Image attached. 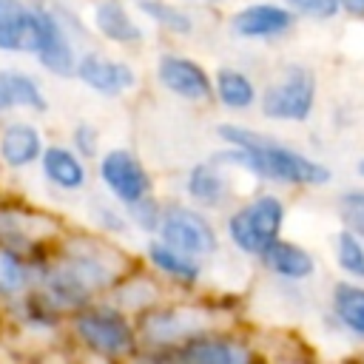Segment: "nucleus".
<instances>
[{"mask_svg":"<svg viewBox=\"0 0 364 364\" xmlns=\"http://www.w3.org/2000/svg\"><path fill=\"white\" fill-rule=\"evenodd\" d=\"M3 324H6V304L0 301V327H3Z\"/></svg>","mask_w":364,"mask_h":364,"instance_id":"obj_37","label":"nucleus"},{"mask_svg":"<svg viewBox=\"0 0 364 364\" xmlns=\"http://www.w3.org/2000/svg\"><path fill=\"white\" fill-rule=\"evenodd\" d=\"M88 213H91V222H94V230L105 233V236H128L134 228H131V219H128V210L125 205H119L117 199H91L88 205Z\"/></svg>","mask_w":364,"mask_h":364,"instance_id":"obj_30","label":"nucleus"},{"mask_svg":"<svg viewBox=\"0 0 364 364\" xmlns=\"http://www.w3.org/2000/svg\"><path fill=\"white\" fill-rule=\"evenodd\" d=\"M134 3H139V0H134Z\"/></svg>","mask_w":364,"mask_h":364,"instance_id":"obj_40","label":"nucleus"},{"mask_svg":"<svg viewBox=\"0 0 364 364\" xmlns=\"http://www.w3.org/2000/svg\"><path fill=\"white\" fill-rule=\"evenodd\" d=\"M290 219L287 191L273 185H256L247 196L236 199L222 213L225 245L247 262H256L279 236H284Z\"/></svg>","mask_w":364,"mask_h":364,"instance_id":"obj_4","label":"nucleus"},{"mask_svg":"<svg viewBox=\"0 0 364 364\" xmlns=\"http://www.w3.org/2000/svg\"><path fill=\"white\" fill-rule=\"evenodd\" d=\"M31 20V0H0V51L23 54Z\"/></svg>","mask_w":364,"mask_h":364,"instance_id":"obj_28","label":"nucleus"},{"mask_svg":"<svg viewBox=\"0 0 364 364\" xmlns=\"http://www.w3.org/2000/svg\"><path fill=\"white\" fill-rule=\"evenodd\" d=\"M222 142L213 156L256 185H273L290 193L324 191L336 182V171L321 156L239 119H222L213 125Z\"/></svg>","mask_w":364,"mask_h":364,"instance_id":"obj_2","label":"nucleus"},{"mask_svg":"<svg viewBox=\"0 0 364 364\" xmlns=\"http://www.w3.org/2000/svg\"><path fill=\"white\" fill-rule=\"evenodd\" d=\"M318 327L324 330V336L364 350V282L333 276L324 284Z\"/></svg>","mask_w":364,"mask_h":364,"instance_id":"obj_10","label":"nucleus"},{"mask_svg":"<svg viewBox=\"0 0 364 364\" xmlns=\"http://www.w3.org/2000/svg\"><path fill=\"white\" fill-rule=\"evenodd\" d=\"M6 324L28 338H57L65 336L68 316L40 287H31L28 293L6 304Z\"/></svg>","mask_w":364,"mask_h":364,"instance_id":"obj_18","label":"nucleus"},{"mask_svg":"<svg viewBox=\"0 0 364 364\" xmlns=\"http://www.w3.org/2000/svg\"><path fill=\"white\" fill-rule=\"evenodd\" d=\"M301 17L284 0H247L228 14V34L242 43H282L296 34Z\"/></svg>","mask_w":364,"mask_h":364,"instance_id":"obj_11","label":"nucleus"},{"mask_svg":"<svg viewBox=\"0 0 364 364\" xmlns=\"http://www.w3.org/2000/svg\"><path fill=\"white\" fill-rule=\"evenodd\" d=\"M65 338L80 353L102 361H128L139 355L136 318L108 296L74 310L65 324Z\"/></svg>","mask_w":364,"mask_h":364,"instance_id":"obj_5","label":"nucleus"},{"mask_svg":"<svg viewBox=\"0 0 364 364\" xmlns=\"http://www.w3.org/2000/svg\"><path fill=\"white\" fill-rule=\"evenodd\" d=\"M228 0H210V6H225Z\"/></svg>","mask_w":364,"mask_h":364,"instance_id":"obj_38","label":"nucleus"},{"mask_svg":"<svg viewBox=\"0 0 364 364\" xmlns=\"http://www.w3.org/2000/svg\"><path fill=\"white\" fill-rule=\"evenodd\" d=\"M355 176H358V179H364V156H358V159H355Z\"/></svg>","mask_w":364,"mask_h":364,"instance_id":"obj_35","label":"nucleus"},{"mask_svg":"<svg viewBox=\"0 0 364 364\" xmlns=\"http://www.w3.org/2000/svg\"><path fill=\"white\" fill-rule=\"evenodd\" d=\"M131 228L145 233V236H156L159 225H162V213H165V199H159L156 193H148L142 199H136L134 205H125Z\"/></svg>","mask_w":364,"mask_h":364,"instance_id":"obj_31","label":"nucleus"},{"mask_svg":"<svg viewBox=\"0 0 364 364\" xmlns=\"http://www.w3.org/2000/svg\"><path fill=\"white\" fill-rule=\"evenodd\" d=\"M94 34L111 46L119 48H136L145 40L142 23L134 17L125 0H97L91 9V23Z\"/></svg>","mask_w":364,"mask_h":364,"instance_id":"obj_21","label":"nucleus"},{"mask_svg":"<svg viewBox=\"0 0 364 364\" xmlns=\"http://www.w3.org/2000/svg\"><path fill=\"white\" fill-rule=\"evenodd\" d=\"M108 299L136 318L139 313H145L148 307H154L156 301L165 299V282H162L145 262H136V264L111 287Z\"/></svg>","mask_w":364,"mask_h":364,"instance_id":"obj_24","label":"nucleus"},{"mask_svg":"<svg viewBox=\"0 0 364 364\" xmlns=\"http://www.w3.org/2000/svg\"><path fill=\"white\" fill-rule=\"evenodd\" d=\"M68 145H71L80 156L97 159V156L102 154V151H100V128H97L94 122H88V119L74 122L71 131H68Z\"/></svg>","mask_w":364,"mask_h":364,"instance_id":"obj_33","label":"nucleus"},{"mask_svg":"<svg viewBox=\"0 0 364 364\" xmlns=\"http://www.w3.org/2000/svg\"><path fill=\"white\" fill-rule=\"evenodd\" d=\"M293 9L301 17V23H313V26H330L344 17L341 0H296Z\"/></svg>","mask_w":364,"mask_h":364,"instance_id":"obj_32","label":"nucleus"},{"mask_svg":"<svg viewBox=\"0 0 364 364\" xmlns=\"http://www.w3.org/2000/svg\"><path fill=\"white\" fill-rule=\"evenodd\" d=\"M74 80L82 82L88 91H94L102 100H119L136 88L139 74L128 60L111 57L100 48H82L80 60H77Z\"/></svg>","mask_w":364,"mask_h":364,"instance_id":"obj_16","label":"nucleus"},{"mask_svg":"<svg viewBox=\"0 0 364 364\" xmlns=\"http://www.w3.org/2000/svg\"><path fill=\"white\" fill-rule=\"evenodd\" d=\"M262 347L245 324H222L202 330L171 353V364H250L262 361Z\"/></svg>","mask_w":364,"mask_h":364,"instance_id":"obj_9","label":"nucleus"},{"mask_svg":"<svg viewBox=\"0 0 364 364\" xmlns=\"http://www.w3.org/2000/svg\"><path fill=\"white\" fill-rule=\"evenodd\" d=\"M256 267L264 273L267 282H279V284H290V287H313L321 279V259L318 253L293 239V236H279L259 259Z\"/></svg>","mask_w":364,"mask_h":364,"instance_id":"obj_14","label":"nucleus"},{"mask_svg":"<svg viewBox=\"0 0 364 364\" xmlns=\"http://www.w3.org/2000/svg\"><path fill=\"white\" fill-rule=\"evenodd\" d=\"M94 162H97V179L102 182V191L119 205H134L136 199L154 193V176L136 151L125 145H114V148H105Z\"/></svg>","mask_w":364,"mask_h":364,"instance_id":"obj_13","label":"nucleus"},{"mask_svg":"<svg viewBox=\"0 0 364 364\" xmlns=\"http://www.w3.org/2000/svg\"><path fill=\"white\" fill-rule=\"evenodd\" d=\"M46 136L37 122L28 117H6L0 119V165L6 171H28L40 162L46 151Z\"/></svg>","mask_w":364,"mask_h":364,"instance_id":"obj_19","label":"nucleus"},{"mask_svg":"<svg viewBox=\"0 0 364 364\" xmlns=\"http://www.w3.org/2000/svg\"><path fill=\"white\" fill-rule=\"evenodd\" d=\"M341 11H344V20L364 26V0H341Z\"/></svg>","mask_w":364,"mask_h":364,"instance_id":"obj_34","label":"nucleus"},{"mask_svg":"<svg viewBox=\"0 0 364 364\" xmlns=\"http://www.w3.org/2000/svg\"><path fill=\"white\" fill-rule=\"evenodd\" d=\"M154 80L162 91H168L182 102L191 105L213 102V71L185 51H173V48L159 51L154 63Z\"/></svg>","mask_w":364,"mask_h":364,"instance_id":"obj_12","label":"nucleus"},{"mask_svg":"<svg viewBox=\"0 0 364 364\" xmlns=\"http://www.w3.org/2000/svg\"><path fill=\"white\" fill-rule=\"evenodd\" d=\"M142 262L173 290L182 293H196L205 282L208 273V262L199 256H191L173 245H168L159 236H148L145 247H142Z\"/></svg>","mask_w":364,"mask_h":364,"instance_id":"obj_17","label":"nucleus"},{"mask_svg":"<svg viewBox=\"0 0 364 364\" xmlns=\"http://www.w3.org/2000/svg\"><path fill=\"white\" fill-rule=\"evenodd\" d=\"M327 250L336 276L364 282V236L338 225L327 239Z\"/></svg>","mask_w":364,"mask_h":364,"instance_id":"obj_27","label":"nucleus"},{"mask_svg":"<svg viewBox=\"0 0 364 364\" xmlns=\"http://www.w3.org/2000/svg\"><path fill=\"white\" fill-rule=\"evenodd\" d=\"M321 80L304 60H287L262 85L259 117L273 125H307L318 114Z\"/></svg>","mask_w":364,"mask_h":364,"instance_id":"obj_7","label":"nucleus"},{"mask_svg":"<svg viewBox=\"0 0 364 364\" xmlns=\"http://www.w3.org/2000/svg\"><path fill=\"white\" fill-rule=\"evenodd\" d=\"M136 264L114 236L100 230H63L60 239L37 256V287L65 313L91 304Z\"/></svg>","mask_w":364,"mask_h":364,"instance_id":"obj_1","label":"nucleus"},{"mask_svg":"<svg viewBox=\"0 0 364 364\" xmlns=\"http://www.w3.org/2000/svg\"><path fill=\"white\" fill-rule=\"evenodd\" d=\"M91 28V26H88ZM80 20L65 11L60 3L51 0H31V20H28V37H26V54L34 57V63L57 80H74L80 46L77 37L88 34Z\"/></svg>","mask_w":364,"mask_h":364,"instance_id":"obj_6","label":"nucleus"},{"mask_svg":"<svg viewBox=\"0 0 364 364\" xmlns=\"http://www.w3.org/2000/svg\"><path fill=\"white\" fill-rule=\"evenodd\" d=\"M284 3H290V6H293V3H296V0H284Z\"/></svg>","mask_w":364,"mask_h":364,"instance_id":"obj_39","label":"nucleus"},{"mask_svg":"<svg viewBox=\"0 0 364 364\" xmlns=\"http://www.w3.org/2000/svg\"><path fill=\"white\" fill-rule=\"evenodd\" d=\"M182 193L188 202L210 213H225L236 202V171L208 154L205 159L188 165L182 176Z\"/></svg>","mask_w":364,"mask_h":364,"instance_id":"obj_15","label":"nucleus"},{"mask_svg":"<svg viewBox=\"0 0 364 364\" xmlns=\"http://www.w3.org/2000/svg\"><path fill=\"white\" fill-rule=\"evenodd\" d=\"M14 111L48 114V97L31 71L3 65L0 68V119L11 117Z\"/></svg>","mask_w":364,"mask_h":364,"instance_id":"obj_23","label":"nucleus"},{"mask_svg":"<svg viewBox=\"0 0 364 364\" xmlns=\"http://www.w3.org/2000/svg\"><path fill=\"white\" fill-rule=\"evenodd\" d=\"M262 85L242 65L225 63L213 68V102L228 114H247L259 108Z\"/></svg>","mask_w":364,"mask_h":364,"instance_id":"obj_22","label":"nucleus"},{"mask_svg":"<svg viewBox=\"0 0 364 364\" xmlns=\"http://www.w3.org/2000/svg\"><path fill=\"white\" fill-rule=\"evenodd\" d=\"M37 168L43 182L60 193H82L88 188V159L68 142H48Z\"/></svg>","mask_w":364,"mask_h":364,"instance_id":"obj_20","label":"nucleus"},{"mask_svg":"<svg viewBox=\"0 0 364 364\" xmlns=\"http://www.w3.org/2000/svg\"><path fill=\"white\" fill-rule=\"evenodd\" d=\"M136 11L162 34L173 40H188L196 34V17L182 0H139Z\"/></svg>","mask_w":364,"mask_h":364,"instance_id":"obj_26","label":"nucleus"},{"mask_svg":"<svg viewBox=\"0 0 364 364\" xmlns=\"http://www.w3.org/2000/svg\"><path fill=\"white\" fill-rule=\"evenodd\" d=\"M40 253H28L17 245L0 242V301L3 304L37 287V256Z\"/></svg>","mask_w":364,"mask_h":364,"instance_id":"obj_25","label":"nucleus"},{"mask_svg":"<svg viewBox=\"0 0 364 364\" xmlns=\"http://www.w3.org/2000/svg\"><path fill=\"white\" fill-rule=\"evenodd\" d=\"M182 3H188V6H210V0H182Z\"/></svg>","mask_w":364,"mask_h":364,"instance_id":"obj_36","label":"nucleus"},{"mask_svg":"<svg viewBox=\"0 0 364 364\" xmlns=\"http://www.w3.org/2000/svg\"><path fill=\"white\" fill-rule=\"evenodd\" d=\"M333 216L341 228L364 236V179H350L333 191Z\"/></svg>","mask_w":364,"mask_h":364,"instance_id":"obj_29","label":"nucleus"},{"mask_svg":"<svg viewBox=\"0 0 364 364\" xmlns=\"http://www.w3.org/2000/svg\"><path fill=\"white\" fill-rule=\"evenodd\" d=\"M222 324H239V318L222 301H213L205 296L162 299L136 316V333H139L136 361L165 364L182 341Z\"/></svg>","mask_w":364,"mask_h":364,"instance_id":"obj_3","label":"nucleus"},{"mask_svg":"<svg viewBox=\"0 0 364 364\" xmlns=\"http://www.w3.org/2000/svg\"><path fill=\"white\" fill-rule=\"evenodd\" d=\"M156 236L191 256L205 259V262L216 259L225 247L222 222H216L210 210H205L188 199L165 202V213H162V225H159Z\"/></svg>","mask_w":364,"mask_h":364,"instance_id":"obj_8","label":"nucleus"}]
</instances>
